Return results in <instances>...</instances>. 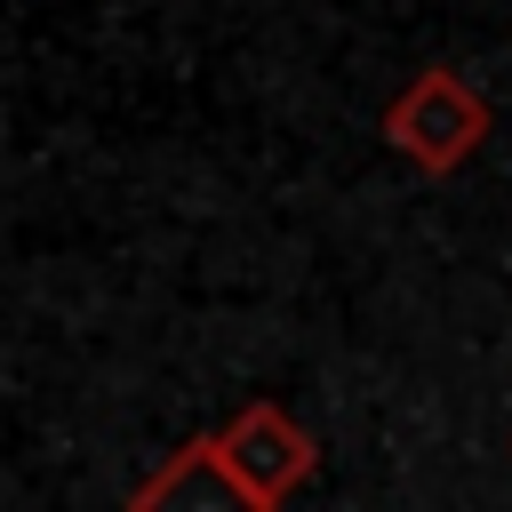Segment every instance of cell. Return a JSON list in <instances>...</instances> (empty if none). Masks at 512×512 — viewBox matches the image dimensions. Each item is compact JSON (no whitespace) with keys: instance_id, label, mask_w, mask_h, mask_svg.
Returning a JSON list of instances; mask_svg holds the SVG:
<instances>
[{"instance_id":"cell-1","label":"cell","mask_w":512,"mask_h":512,"mask_svg":"<svg viewBox=\"0 0 512 512\" xmlns=\"http://www.w3.org/2000/svg\"><path fill=\"white\" fill-rule=\"evenodd\" d=\"M384 136H392V152L416 160L424 176H448V168H464V160L488 144V96H480L464 72L424 64V72L384 104Z\"/></svg>"},{"instance_id":"cell-3","label":"cell","mask_w":512,"mask_h":512,"mask_svg":"<svg viewBox=\"0 0 512 512\" xmlns=\"http://www.w3.org/2000/svg\"><path fill=\"white\" fill-rule=\"evenodd\" d=\"M128 512H272V504L240 488V472L224 464L216 432H192L184 448H168V456L136 480Z\"/></svg>"},{"instance_id":"cell-2","label":"cell","mask_w":512,"mask_h":512,"mask_svg":"<svg viewBox=\"0 0 512 512\" xmlns=\"http://www.w3.org/2000/svg\"><path fill=\"white\" fill-rule=\"evenodd\" d=\"M216 448H224V464L240 472V488L264 496L272 512H280V496H296V488L312 480V464H320L312 432H304L280 400H248V408H232V416L216 424Z\"/></svg>"}]
</instances>
